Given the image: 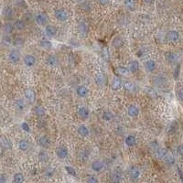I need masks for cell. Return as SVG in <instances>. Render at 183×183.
<instances>
[{
	"label": "cell",
	"mask_w": 183,
	"mask_h": 183,
	"mask_svg": "<svg viewBox=\"0 0 183 183\" xmlns=\"http://www.w3.org/2000/svg\"><path fill=\"white\" fill-rule=\"evenodd\" d=\"M8 60L9 61H11L12 63L16 64L18 63L21 60V54L17 49H11L8 53Z\"/></svg>",
	"instance_id": "obj_1"
},
{
	"label": "cell",
	"mask_w": 183,
	"mask_h": 183,
	"mask_svg": "<svg viewBox=\"0 0 183 183\" xmlns=\"http://www.w3.org/2000/svg\"><path fill=\"white\" fill-rule=\"evenodd\" d=\"M54 16L56 17L57 20L60 21V22H65L68 19V13L66 10L62 9V8H58L54 11Z\"/></svg>",
	"instance_id": "obj_2"
},
{
	"label": "cell",
	"mask_w": 183,
	"mask_h": 183,
	"mask_svg": "<svg viewBox=\"0 0 183 183\" xmlns=\"http://www.w3.org/2000/svg\"><path fill=\"white\" fill-rule=\"evenodd\" d=\"M48 16L45 13L39 12L35 16V22L38 25V26H46L48 25Z\"/></svg>",
	"instance_id": "obj_3"
},
{
	"label": "cell",
	"mask_w": 183,
	"mask_h": 183,
	"mask_svg": "<svg viewBox=\"0 0 183 183\" xmlns=\"http://www.w3.org/2000/svg\"><path fill=\"white\" fill-rule=\"evenodd\" d=\"M128 173H129V177H130V179L132 180V181H137L138 179H139V177H140V175H141V171H140V170L137 168V167H136V166H132V167H130L129 168V170H128Z\"/></svg>",
	"instance_id": "obj_4"
},
{
	"label": "cell",
	"mask_w": 183,
	"mask_h": 183,
	"mask_svg": "<svg viewBox=\"0 0 183 183\" xmlns=\"http://www.w3.org/2000/svg\"><path fill=\"white\" fill-rule=\"evenodd\" d=\"M23 62H24V64L27 67H33V66H35V64L37 62V60H36V57L34 55L26 54L23 57Z\"/></svg>",
	"instance_id": "obj_5"
},
{
	"label": "cell",
	"mask_w": 183,
	"mask_h": 183,
	"mask_svg": "<svg viewBox=\"0 0 183 183\" xmlns=\"http://www.w3.org/2000/svg\"><path fill=\"white\" fill-rule=\"evenodd\" d=\"M55 153H56V156L57 158H59L60 159H65L68 158V155H69V151H68V148L66 147H59L56 148L55 150Z\"/></svg>",
	"instance_id": "obj_6"
},
{
	"label": "cell",
	"mask_w": 183,
	"mask_h": 183,
	"mask_svg": "<svg viewBox=\"0 0 183 183\" xmlns=\"http://www.w3.org/2000/svg\"><path fill=\"white\" fill-rule=\"evenodd\" d=\"M44 31H45V34L49 37V38H53L57 35V32H58V29L55 26L53 25H50V24H48L45 26V28H44Z\"/></svg>",
	"instance_id": "obj_7"
},
{
	"label": "cell",
	"mask_w": 183,
	"mask_h": 183,
	"mask_svg": "<svg viewBox=\"0 0 183 183\" xmlns=\"http://www.w3.org/2000/svg\"><path fill=\"white\" fill-rule=\"evenodd\" d=\"M77 114L79 115V117H81L82 119L85 120V119H88L90 117V110L88 107L86 106H81L78 108V111H77Z\"/></svg>",
	"instance_id": "obj_8"
},
{
	"label": "cell",
	"mask_w": 183,
	"mask_h": 183,
	"mask_svg": "<svg viewBox=\"0 0 183 183\" xmlns=\"http://www.w3.org/2000/svg\"><path fill=\"white\" fill-rule=\"evenodd\" d=\"M38 143L39 147H41L44 149H47V148H49V146L51 144V141H50V139H49V137H47V136H41L38 138Z\"/></svg>",
	"instance_id": "obj_9"
},
{
	"label": "cell",
	"mask_w": 183,
	"mask_h": 183,
	"mask_svg": "<svg viewBox=\"0 0 183 183\" xmlns=\"http://www.w3.org/2000/svg\"><path fill=\"white\" fill-rule=\"evenodd\" d=\"M167 38L169 41L170 42H178L181 38V36H180V33L176 30H170L168 33H167Z\"/></svg>",
	"instance_id": "obj_10"
},
{
	"label": "cell",
	"mask_w": 183,
	"mask_h": 183,
	"mask_svg": "<svg viewBox=\"0 0 183 183\" xmlns=\"http://www.w3.org/2000/svg\"><path fill=\"white\" fill-rule=\"evenodd\" d=\"M46 63L49 67H57L60 64L59 58L55 55H49L46 58Z\"/></svg>",
	"instance_id": "obj_11"
},
{
	"label": "cell",
	"mask_w": 183,
	"mask_h": 183,
	"mask_svg": "<svg viewBox=\"0 0 183 183\" xmlns=\"http://www.w3.org/2000/svg\"><path fill=\"white\" fill-rule=\"evenodd\" d=\"M123 82H122V80L119 78V77H117V76H115L113 79H112V82H111V88H112V90L113 91H118L119 89H121L122 88V86H123Z\"/></svg>",
	"instance_id": "obj_12"
},
{
	"label": "cell",
	"mask_w": 183,
	"mask_h": 183,
	"mask_svg": "<svg viewBox=\"0 0 183 183\" xmlns=\"http://www.w3.org/2000/svg\"><path fill=\"white\" fill-rule=\"evenodd\" d=\"M94 82H95V83H96L98 86L103 87V86H104V85L106 84V82H107V78H106V76H105L104 73H98V74L95 76V78H94Z\"/></svg>",
	"instance_id": "obj_13"
},
{
	"label": "cell",
	"mask_w": 183,
	"mask_h": 183,
	"mask_svg": "<svg viewBox=\"0 0 183 183\" xmlns=\"http://www.w3.org/2000/svg\"><path fill=\"white\" fill-rule=\"evenodd\" d=\"M104 168V163L102 160H94L91 165V169L93 172H100Z\"/></svg>",
	"instance_id": "obj_14"
},
{
	"label": "cell",
	"mask_w": 183,
	"mask_h": 183,
	"mask_svg": "<svg viewBox=\"0 0 183 183\" xmlns=\"http://www.w3.org/2000/svg\"><path fill=\"white\" fill-rule=\"evenodd\" d=\"M88 93H89V89L85 85H79L76 87V94L79 97L84 98L88 95Z\"/></svg>",
	"instance_id": "obj_15"
},
{
	"label": "cell",
	"mask_w": 183,
	"mask_h": 183,
	"mask_svg": "<svg viewBox=\"0 0 183 183\" xmlns=\"http://www.w3.org/2000/svg\"><path fill=\"white\" fill-rule=\"evenodd\" d=\"M24 95H25V98L30 103H34L35 100H36L35 92L31 88H26L25 91H24Z\"/></svg>",
	"instance_id": "obj_16"
},
{
	"label": "cell",
	"mask_w": 183,
	"mask_h": 183,
	"mask_svg": "<svg viewBox=\"0 0 183 183\" xmlns=\"http://www.w3.org/2000/svg\"><path fill=\"white\" fill-rule=\"evenodd\" d=\"M127 115L131 118H136L139 115V109L135 104H131L127 108Z\"/></svg>",
	"instance_id": "obj_17"
},
{
	"label": "cell",
	"mask_w": 183,
	"mask_h": 183,
	"mask_svg": "<svg viewBox=\"0 0 183 183\" xmlns=\"http://www.w3.org/2000/svg\"><path fill=\"white\" fill-rule=\"evenodd\" d=\"M0 141H1V147H2L3 149H5V150H11L12 149L13 145H12V142L10 141V139L8 137L2 136Z\"/></svg>",
	"instance_id": "obj_18"
},
{
	"label": "cell",
	"mask_w": 183,
	"mask_h": 183,
	"mask_svg": "<svg viewBox=\"0 0 183 183\" xmlns=\"http://www.w3.org/2000/svg\"><path fill=\"white\" fill-rule=\"evenodd\" d=\"M144 67H145L147 71L153 72L156 70V68H157V63L153 60H146L144 62Z\"/></svg>",
	"instance_id": "obj_19"
},
{
	"label": "cell",
	"mask_w": 183,
	"mask_h": 183,
	"mask_svg": "<svg viewBox=\"0 0 183 183\" xmlns=\"http://www.w3.org/2000/svg\"><path fill=\"white\" fill-rule=\"evenodd\" d=\"M14 106L15 108L19 111V112H23L26 108V103L24 101V99L22 98H17L14 101Z\"/></svg>",
	"instance_id": "obj_20"
},
{
	"label": "cell",
	"mask_w": 183,
	"mask_h": 183,
	"mask_svg": "<svg viewBox=\"0 0 183 183\" xmlns=\"http://www.w3.org/2000/svg\"><path fill=\"white\" fill-rule=\"evenodd\" d=\"M125 144L128 148H133L137 145V137L134 135H128L125 138Z\"/></svg>",
	"instance_id": "obj_21"
},
{
	"label": "cell",
	"mask_w": 183,
	"mask_h": 183,
	"mask_svg": "<svg viewBox=\"0 0 183 183\" xmlns=\"http://www.w3.org/2000/svg\"><path fill=\"white\" fill-rule=\"evenodd\" d=\"M38 45L40 49H45V50H49L52 48L51 42L48 39H39L38 42Z\"/></svg>",
	"instance_id": "obj_22"
},
{
	"label": "cell",
	"mask_w": 183,
	"mask_h": 183,
	"mask_svg": "<svg viewBox=\"0 0 183 183\" xmlns=\"http://www.w3.org/2000/svg\"><path fill=\"white\" fill-rule=\"evenodd\" d=\"M43 175L47 179H51L55 175V169L52 166H47L43 170Z\"/></svg>",
	"instance_id": "obj_23"
},
{
	"label": "cell",
	"mask_w": 183,
	"mask_h": 183,
	"mask_svg": "<svg viewBox=\"0 0 183 183\" xmlns=\"http://www.w3.org/2000/svg\"><path fill=\"white\" fill-rule=\"evenodd\" d=\"M2 29H3V32L6 35H9L11 34L14 29H15V27H14V24L10 23V22H5L3 24V27H2Z\"/></svg>",
	"instance_id": "obj_24"
},
{
	"label": "cell",
	"mask_w": 183,
	"mask_h": 183,
	"mask_svg": "<svg viewBox=\"0 0 183 183\" xmlns=\"http://www.w3.org/2000/svg\"><path fill=\"white\" fill-rule=\"evenodd\" d=\"M169 154H170V152L166 148H159L157 149V151H156V156L158 157V159H163V160L168 157Z\"/></svg>",
	"instance_id": "obj_25"
},
{
	"label": "cell",
	"mask_w": 183,
	"mask_h": 183,
	"mask_svg": "<svg viewBox=\"0 0 183 183\" xmlns=\"http://www.w3.org/2000/svg\"><path fill=\"white\" fill-rule=\"evenodd\" d=\"M111 181L113 182H120L122 181V172L120 170H115L111 175Z\"/></svg>",
	"instance_id": "obj_26"
},
{
	"label": "cell",
	"mask_w": 183,
	"mask_h": 183,
	"mask_svg": "<svg viewBox=\"0 0 183 183\" xmlns=\"http://www.w3.org/2000/svg\"><path fill=\"white\" fill-rule=\"evenodd\" d=\"M165 59L169 63H175L178 60V55L174 52H167L165 54Z\"/></svg>",
	"instance_id": "obj_27"
},
{
	"label": "cell",
	"mask_w": 183,
	"mask_h": 183,
	"mask_svg": "<svg viewBox=\"0 0 183 183\" xmlns=\"http://www.w3.org/2000/svg\"><path fill=\"white\" fill-rule=\"evenodd\" d=\"M77 133H78L81 137H86L89 136L90 131H89V128H88L86 126H84V125H81V126L78 127V129H77Z\"/></svg>",
	"instance_id": "obj_28"
},
{
	"label": "cell",
	"mask_w": 183,
	"mask_h": 183,
	"mask_svg": "<svg viewBox=\"0 0 183 183\" xmlns=\"http://www.w3.org/2000/svg\"><path fill=\"white\" fill-rule=\"evenodd\" d=\"M13 24H14L15 29L18 31H22L26 28V22L22 19H16Z\"/></svg>",
	"instance_id": "obj_29"
},
{
	"label": "cell",
	"mask_w": 183,
	"mask_h": 183,
	"mask_svg": "<svg viewBox=\"0 0 183 183\" xmlns=\"http://www.w3.org/2000/svg\"><path fill=\"white\" fill-rule=\"evenodd\" d=\"M38 161L40 163H47L49 160V154L46 151L41 150V151L38 152Z\"/></svg>",
	"instance_id": "obj_30"
},
{
	"label": "cell",
	"mask_w": 183,
	"mask_h": 183,
	"mask_svg": "<svg viewBox=\"0 0 183 183\" xmlns=\"http://www.w3.org/2000/svg\"><path fill=\"white\" fill-rule=\"evenodd\" d=\"M139 67H140V65H139V62L137 60H132L128 64V68H129L131 73L137 72L139 71Z\"/></svg>",
	"instance_id": "obj_31"
},
{
	"label": "cell",
	"mask_w": 183,
	"mask_h": 183,
	"mask_svg": "<svg viewBox=\"0 0 183 183\" xmlns=\"http://www.w3.org/2000/svg\"><path fill=\"white\" fill-rule=\"evenodd\" d=\"M115 71H116V73L120 76H128L131 73L129 68H126V67H124V66L117 67L115 69Z\"/></svg>",
	"instance_id": "obj_32"
},
{
	"label": "cell",
	"mask_w": 183,
	"mask_h": 183,
	"mask_svg": "<svg viewBox=\"0 0 183 183\" xmlns=\"http://www.w3.org/2000/svg\"><path fill=\"white\" fill-rule=\"evenodd\" d=\"M112 45H113L115 48L119 49V48H121V47L124 45V39L122 38V37L116 36V37H115V38H113V40H112Z\"/></svg>",
	"instance_id": "obj_33"
},
{
	"label": "cell",
	"mask_w": 183,
	"mask_h": 183,
	"mask_svg": "<svg viewBox=\"0 0 183 183\" xmlns=\"http://www.w3.org/2000/svg\"><path fill=\"white\" fill-rule=\"evenodd\" d=\"M123 87H124L125 90H126L127 92H130V93L135 92V91H136V88H137L136 85H135V83L132 82H130V81H126V82H124Z\"/></svg>",
	"instance_id": "obj_34"
},
{
	"label": "cell",
	"mask_w": 183,
	"mask_h": 183,
	"mask_svg": "<svg viewBox=\"0 0 183 183\" xmlns=\"http://www.w3.org/2000/svg\"><path fill=\"white\" fill-rule=\"evenodd\" d=\"M78 158H79V159H80L81 161L86 162V161L89 159V158H90V152H89V150H87V149H82V150H81L80 153H79Z\"/></svg>",
	"instance_id": "obj_35"
},
{
	"label": "cell",
	"mask_w": 183,
	"mask_h": 183,
	"mask_svg": "<svg viewBox=\"0 0 183 183\" xmlns=\"http://www.w3.org/2000/svg\"><path fill=\"white\" fill-rule=\"evenodd\" d=\"M13 16H14L13 9L10 6H6L4 9V11H3V16H4V18H5L6 20H9V19H11L13 17Z\"/></svg>",
	"instance_id": "obj_36"
},
{
	"label": "cell",
	"mask_w": 183,
	"mask_h": 183,
	"mask_svg": "<svg viewBox=\"0 0 183 183\" xmlns=\"http://www.w3.org/2000/svg\"><path fill=\"white\" fill-rule=\"evenodd\" d=\"M33 112L38 117H43L45 115V113H46L45 109L42 106H40V105H36L33 108Z\"/></svg>",
	"instance_id": "obj_37"
},
{
	"label": "cell",
	"mask_w": 183,
	"mask_h": 183,
	"mask_svg": "<svg viewBox=\"0 0 183 183\" xmlns=\"http://www.w3.org/2000/svg\"><path fill=\"white\" fill-rule=\"evenodd\" d=\"M78 29L82 34H86L89 31V26L85 21H81L78 24Z\"/></svg>",
	"instance_id": "obj_38"
},
{
	"label": "cell",
	"mask_w": 183,
	"mask_h": 183,
	"mask_svg": "<svg viewBox=\"0 0 183 183\" xmlns=\"http://www.w3.org/2000/svg\"><path fill=\"white\" fill-rule=\"evenodd\" d=\"M102 118H103V120H104V121H106V122H111V121L114 120L115 115H114V114H113L112 112H110V111H104V112L102 114Z\"/></svg>",
	"instance_id": "obj_39"
},
{
	"label": "cell",
	"mask_w": 183,
	"mask_h": 183,
	"mask_svg": "<svg viewBox=\"0 0 183 183\" xmlns=\"http://www.w3.org/2000/svg\"><path fill=\"white\" fill-rule=\"evenodd\" d=\"M12 181H13V182L15 183L24 182L25 181V177H24V175L21 172H16V173H15L13 175Z\"/></svg>",
	"instance_id": "obj_40"
},
{
	"label": "cell",
	"mask_w": 183,
	"mask_h": 183,
	"mask_svg": "<svg viewBox=\"0 0 183 183\" xmlns=\"http://www.w3.org/2000/svg\"><path fill=\"white\" fill-rule=\"evenodd\" d=\"M17 147H18V148H19L21 151H23V152H26V151H27V150H28V148H29V144H28V142H27V141H26V140L22 139V140H20V141L18 142V145H17Z\"/></svg>",
	"instance_id": "obj_41"
},
{
	"label": "cell",
	"mask_w": 183,
	"mask_h": 183,
	"mask_svg": "<svg viewBox=\"0 0 183 183\" xmlns=\"http://www.w3.org/2000/svg\"><path fill=\"white\" fill-rule=\"evenodd\" d=\"M24 43H25V38L21 36H17L13 39L12 45L15 47H20V46H23Z\"/></svg>",
	"instance_id": "obj_42"
},
{
	"label": "cell",
	"mask_w": 183,
	"mask_h": 183,
	"mask_svg": "<svg viewBox=\"0 0 183 183\" xmlns=\"http://www.w3.org/2000/svg\"><path fill=\"white\" fill-rule=\"evenodd\" d=\"M154 82H155V84H156V85H158V86L161 87V86H163L164 84H166V83H167V78H166V77H164V76H158V77H156V78H155V80H154Z\"/></svg>",
	"instance_id": "obj_43"
},
{
	"label": "cell",
	"mask_w": 183,
	"mask_h": 183,
	"mask_svg": "<svg viewBox=\"0 0 183 183\" xmlns=\"http://www.w3.org/2000/svg\"><path fill=\"white\" fill-rule=\"evenodd\" d=\"M125 6L129 10H135L136 9V2L135 0H124Z\"/></svg>",
	"instance_id": "obj_44"
},
{
	"label": "cell",
	"mask_w": 183,
	"mask_h": 183,
	"mask_svg": "<svg viewBox=\"0 0 183 183\" xmlns=\"http://www.w3.org/2000/svg\"><path fill=\"white\" fill-rule=\"evenodd\" d=\"M64 169H65V171L70 176H71V177H77V171H76V170L73 167H71V166H65Z\"/></svg>",
	"instance_id": "obj_45"
},
{
	"label": "cell",
	"mask_w": 183,
	"mask_h": 183,
	"mask_svg": "<svg viewBox=\"0 0 183 183\" xmlns=\"http://www.w3.org/2000/svg\"><path fill=\"white\" fill-rule=\"evenodd\" d=\"M80 6H81V8L82 10H84L86 12H88V11H90L92 9V5H91L90 2H88V1H82V2H81Z\"/></svg>",
	"instance_id": "obj_46"
},
{
	"label": "cell",
	"mask_w": 183,
	"mask_h": 183,
	"mask_svg": "<svg viewBox=\"0 0 183 183\" xmlns=\"http://www.w3.org/2000/svg\"><path fill=\"white\" fill-rule=\"evenodd\" d=\"M164 160H165V163H166L167 165H169V166H172V165L175 164V159H174V157H173L172 155H170V154H169L168 157H167Z\"/></svg>",
	"instance_id": "obj_47"
},
{
	"label": "cell",
	"mask_w": 183,
	"mask_h": 183,
	"mask_svg": "<svg viewBox=\"0 0 183 183\" xmlns=\"http://www.w3.org/2000/svg\"><path fill=\"white\" fill-rule=\"evenodd\" d=\"M20 127H21V129H22L24 132H26V133H30V127H29V125H28L27 122H22V123L20 124Z\"/></svg>",
	"instance_id": "obj_48"
},
{
	"label": "cell",
	"mask_w": 183,
	"mask_h": 183,
	"mask_svg": "<svg viewBox=\"0 0 183 183\" xmlns=\"http://www.w3.org/2000/svg\"><path fill=\"white\" fill-rule=\"evenodd\" d=\"M3 44H5V45H11L13 43V39H11V38L5 34V36L3 38Z\"/></svg>",
	"instance_id": "obj_49"
},
{
	"label": "cell",
	"mask_w": 183,
	"mask_h": 183,
	"mask_svg": "<svg viewBox=\"0 0 183 183\" xmlns=\"http://www.w3.org/2000/svg\"><path fill=\"white\" fill-rule=\"evenodd\" d=\"M86 181L89 183H98L99 182V180H98V178H97L96 176L91 175V176H89V177L87 178Z\"/></svg>",
	"instance_id": "obj_50"
},
{
	"label": "cell",
	"mask_w": 183,
	"mask_h": 183,
	"mask_svg": "<svg viewBox=\"0 0 183 183\" xmlns=\"http://www.w3.org/2000/svg\"><path fill=\"white\" fill-rule=\"evenodd\" d=\"M177 153H178L179 156L183 157V144L180 145V146L177 148Z\"/></svg>",
	"instance_id": "obj_51"
},
{
	"label": "cell",
	"mask_w": 183,
	"mask_h": 183,
	"mask_svg": "<svg viewBox=\"0 0 183 183\" xmlns=\"http://www.w3.org/2000/svg\"><path fill=\"white\" fill-rule=\"evenodd\" d=\"M177 95H178V97H179V99H180L181 101H183V88L180 89V90L178 91Z\"/></svg>",
	"instance_id": "obj_52"
},
{
	"label": "cell",
	"mask_w": 183,
	"mask_h": 183,
	"mask_svg": "<svg viewBox=\"0 0 183 183\" xmlns=\"http://www.w3.org/2000/svg\"><path fill=\"white\" fill-rule=\"evenodd\" d=\"M6 182H7V179H6L5 175L2 174V175L0 176V183H6Z\"/></svg>",
	"instance_id": "obj_53"
},
{
	"label": "cell",
	"mask_w": 183,
	"mask_h": 183,
	"mask_svg": "<svg viewBox=\"0 0 183 183\" xmlns=\"http://www.w3.org/2000/svg\"><path fill=\"white\" fill-rule=\"evenodd\" d=\"M109 1L110 0H98V3L100 5H107L109 3Z\"/></svg>",
	"instance_id": "obj_54"
},
{
	"label": "cell",
	"mask_w": 183,
	"mask_h": 183,
	"mask_svg": "<svg viewBox=\"0 0 183 183\" xmlns=\"http://www.w3.org/2000/svg\"><path fill=\"white\" fill-rule=\"evenodd\" d=\"M144 2L147 4H152L154 2V0H144Z\"/></svg>",
	"instance_id": "obj_55"
},
{
	"label": "cell",
	"mask_w": 183,
	"mask_h": 183,
	"mask_svg": "<svg viewBox=\"0 0 183 183\" xmlns=\"http://www.w3.org/2000/svg\"><path fill=\"white\" fill-rule=\"evenodd\" d=\"M77 1H78V2H82L83 0H77Z\"/></svg>",
	"instance_id": "obj_56"
}]
</instances>
